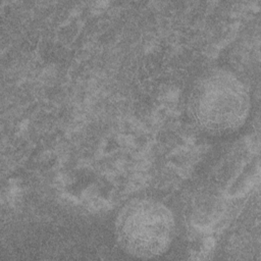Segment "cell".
Segmentation results:
<instances>
[{
    "instance_id": "1",
    "label": "cell",
    "mask_w": 261,
    "mask_h": 261,
    "mask_svg": "<svg viewBox=\"0 0 261 261\" xmlns=\"http://www.w3.org/2000/svg\"><path fill=\"white\" fill-rule=\"evenodd\" d=\"M192 121L210 135L236 132L246 122L251 97L243 80L223 67L202 72L193 83L188 96Z\"/></svg>"
},
{
    "instance_id": "2",
    "label": "cell",
    "mask_w": 261,
    "mask_h": 261,
    "mask_svg": "<svg viewBox=\"0 0 261 261\" xmlns=\"http://www.w3.org/2000/svg\"><path fill=\"white\" fill-rule=\"evenodd\" d=\"M175 232L172 211L152 198H135L117 212L114 234L119 247L141 259L156 258L170 247Z\"/></svg>"
}]
</instances>
